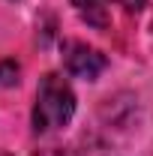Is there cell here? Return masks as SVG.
<instances>
[{
    "label": "cell",
    "instance_id": "277c9868",
    "mask_svg": "<svg viewBox=\"0 0 153 156\" xmlns=\"http://www.w3.org/2000/svg\"><path fill=\"white\" fill-rule=\"evenodd\" d=\"M18 63L15 60H3L0 63V87H12L15 81H18Z\"/></svg>",
    "mask_w": 153,
    "mask_h": 156
},
{
    "label": "cell",
    "instance_id": "52a82bcc",
    "mask_svg": "<svg viewBox=\"0 0 153 156\" xmlns=\"http://www.w3.org/2000/svg\"><path fill=\"white\" fill-rule=\"evenodd\" d=\"M0 156H9V153H0Z\"/></svg>",
    "mask_w": 153,
    "mask_h": 156
},
{
    "label": "cell",
    "instance_id": "8992f818",
    "mask_svg": "<svg viewBox=\"0 0 153 156\" xmlns=\"http://www.w3.org/2000/svg\"><path fill=\"white\" fill-rule=\"evenodd\" d=\"M123 3H126V9H138V6H141L144 0H123Z\"/></svg>",
    "mask_w": 153,
    "mask_h": 156
},
{
    "label": "cell",
    "instance_id": "5b68a950",
    "mask_svg": "<svg viewBox=\"0 0 153 156\" xmlns=\"http://www.w3.org/2000/svg\"><path fill=\"white\" fill-rule=\"evenodd\" d=\"M36 156H75L72 150H60V147H51V150H42V153H36Z\"/></svg>",
    "mask_w": 153,
    "mask_h": 156
},
{
    "label": "cell",
    "instance_id": "3957f363",
    "mask_svg": "<svg viewBox=\"0 0 153 156\" xmlns=\"http://www.w3.org/2000/svg\"><path fill=\"white\" fill-rule=\"evenodd\" d=\"M78 15L96 30H105L111 21V0H72Z\"/></svg>",
    "mask_w": 153,
    "mask_h": 156
},
{
    "label": "cell",
    "instance_id": "6da1fadb",
    "mask_svg": "<svg viewBox=\"0 0 153 156\" xmlns=\"http://www.w3.org/2000/svg\"><path fill=\"white\" fill-rule=\"evenodd\" d=\"M75 114V93L60 75H45L36 90V105H33V129L39 135L63 129Z\"/></svg>",
    "mask_w": 153,
    "mask_h": 156
},
{
    "label": "cell",
    "instance_id": "7a4b0ae2",
    "mask_svg": "<svg viewBox=\"0 0 153 156\" xmlns=\"http://www.w3.org/2000/svg\"><path fill=\"white\" fill-rule=\"evenodd\" d=\"M63 63H66L69 75L84 78V81H96L102 75V69H105V57L96 48L84 45V42H69L63 48Z\"/></svg>",
    "mask_w": 153,
    "mask_h": 156
}]
</instances>
